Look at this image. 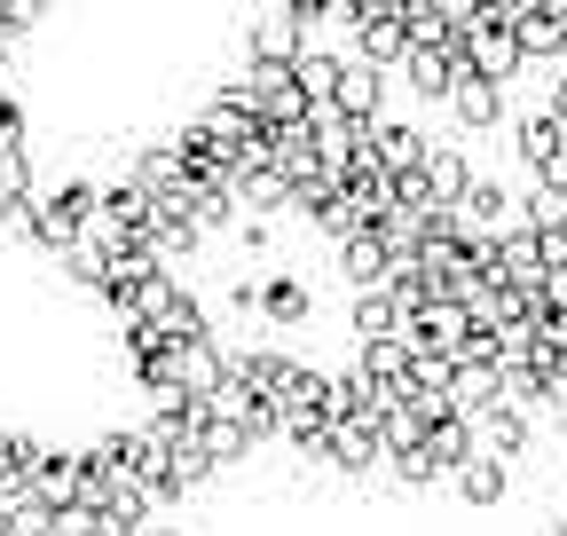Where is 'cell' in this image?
Returning a JSON list of instances; mask_svg holds the SVG:
<instances>
[{"label": "cell", "instance_id": "obj_11", "mask_svg": "<svg viewBox=\"0 0 567 536\" xmlns=\"http://www.w3.org/2000/svg\"><path fill=\"white\" fill-rule=\"evenodd\" d=\"M473 182H481V174H473V158H465L457 143H434V151H425V189H434L442 206H457Z\"/></svg>", "mask_w": 567, "mask_h": 536}, {"label": "cell", "instance_id": "obj_3", "mask_svg": "<svg viewBox=\"0 0 567 536\" xmlns=\"http://www.w3.org/2000/svg\"><path fill=\"white\" fill-rule=\"evenodd\" d=\"M363 143H371V158H379L386 182H410V174H425V151H434V134L410 126V118H379V126H363Z\"/></svg>", "mask_w": 567, "mask_h": 536}, {"label": "cell", "instance_id": "obj_6", "mask_svg": "<svg viewBox=\"0 0 567 536\" xmlns=\"http://www.w3.org/2000/svg\"><path fill=\"white\" fill-rule=\"evenodd\" d=\"M450 118L465 126V134H488V126H505L513 118V87H496V80H457V95H450Z\"/></svg>", "mask_w": 567, "mask_h": 536}, {"label": "cell", "instance_id": "obj_9", "mask_svg": "<svg viewBox=\"0 0 567 536\" xmlns=\"http://www.w3.org/2000/svg\"><path fill=\"white\" fill-rule=\"evenodd\" d=\"M513 48H520V63L559 55L567 48V9H513Z\"/></svg>", "mask_w": 567, "mask_h": 536}, {"label": "cell", "instance_id": "obj_7", "mask_svg": "<svg viewBox=\"0 0 567 536\" xmlns=\"http://www.w3.org/2000/svg\"><path fill=\"white\" fill-rule=\"evenodd\" d=\"M260 316H268L276 331H300V323L316 316V292L292 277V268H268V277H260Z\"/></svg>", "mask_w": 567, "mask_h": 536}, {"label": "cell", "instance_id": "obj_10", "mask_svg": "<svg viewBox=\"0 0 567 536\" xmlns=\"http://www.w3.org/2000/svg\"><path fill=\"white\" fill-rule=\"evenodd\" d=\"M450 489H457L465 505H496V497L513 489V465H505V457H488V450H473L457 474H450Z\"/></svg>", "mask_w": 567, "mask_h": 536}, {"label": "cell", "instance_id": "obj_12", "mask_svg": "<svg viewBox=\"0 0 567 536\" xmlns=\"http://www.w3.org/2000/svg\"><path fill=\"white\" fill-rule=\"evenodd\" d=\"M323 457L339 465V474H371V465H386V450H379L371 426H331L323 434Z\"/></svg>", "mask_w": 567, "mask_h": 536}, {"label": "cell", "instance_id": "obj_8", "mask_svg": "<svg viewBox=\"0 0 567 536\" xmlns=\"http://www.w3.org/2000/svg\"><path fill=\"white\" fill-rule=\"evenodd\" d=\"M386 237L379 229H363V237H347L339 245V277H347V292H386Z\"/></svg>", "mask_w": 567, "mask_h": 536}, {"label": "cell", "instance_id": "obj_14", "mask_svg": "<svg viewBox=\"0 0 567 536\" xmlns=\"http://www.w3.org/2000/svg\"><path fill=\"white\" fill-rule=\"evenodd\" d=\"M134 536H182V528H174V520H142Z\"/></svg>", "mask_w": 567, "mask_h": 536}, {"label": "cell", "instance_id": "obj_5", "mask_svg": "<svg viewBox=\"0 0 567 536\" xmlns=\"http://www.w3.org/2000/svg\"><path fill=\"white\" fill-rule=\"evenodd\" d=\"M331 111H339L347 126H379V118H386V72H371L363 55H347V72H339V95H331Z\"/></svg>", "mask_w": 567, "mask_h": 536}, {"label": "cell", "instance_id": "obj_1", "mask_svg": "<svg viewBox=\"0 0 567 536\" xmlns=\"http://www.w3.org/2000/svg\"><path fill=\"white\" fill-rule=\"evenodd\" d=\"M354 55H363L371 72H402V55H410L402 0H354Z\"/></svg>", "mask_w": 567, "mask_h": 536}, {"label": "cell", "instance_id": "obj_2", "mask_svg": "<svg viewBox=\"0 0 567 536\" xmlns=\"http://www.w3.org/2000/svg\"><path fill=\"white\" fill-rule=\"evenodd\" d=\"M308 24H300V9H260L252 24H245V55L260 63V72H292V63L308 55Z\"/></svg>", "mask_w": 567, "mask_h": 536}, {"label": "cell", "instance_id": "obj_13", "mask_svg": "<svg viewBox=\"0 0 567 536\" xmlns=\"http://www.w3.org/2000/svg\"><path fill=\"white\" fill-rule=\"evenodd\" d=\"M544 111H551V118L567 126V63H559V80H551V103H544Z\"/></svg>", "mask_w": 567, "mask_h": 536}, {"label": "cell", "instance_id": "obj_15", "mask_svg": "<svg viewBox=\"0 0 567 536\" xmlns=\"http://www.w3.org/2000/svg\"><path fill=\"white\" fill-rule=\"evenodd\" d=\"M551 536H567V497H559V505H551Z\"/></svg>", "mask_w": 567, "mask_h": 536}, {"label": "cell", "instance_id": "obj_4", "mask_svg": "<svg viewBox=\"0 0 567 536\" xmlns=\"http://www.w3.org/2000/svg\"><path fill=\"white\" fill-rule=\"evenodd\" d=\"M457 80H465V48H410L402 55V87L417 103H450Z\"/></svg>", "mask_w": 567, "mask_h": 536}]
</instances>
